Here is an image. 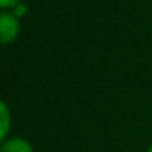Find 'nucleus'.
Returning <instances> with one entry per match:
<instances>
[{"label":"nucleus","mask_w":152,"mask_h":152,"mask_svg":"<svg viewBox=\"0 0 152 152\" xmlns=\"http://www.w3.org/2000/svg\"><path fill=\"white\" fill-rule=\"evenodd\" d=\"M20 18L13 12L4 10L0 13V41L2 44H10L20 34Z\"/></svg>","instance_id":"1"},{"label":"nucleus","mask_w":152,"mask_h":152,"mask_svg":"<svg viewBox=\"0 0 152 152\" xmlns=\"http://www.w3.org/2000/svg\"><path fill=\"white\" fill-rule=\"evenodd\" d=\"M0 152H34V151L28 139L15 136V137H7L5 141H2Z\"/></svg>","instance_id":"2"},{"label":"nucleus","mask_w":152,"mask_h":152,"mask_svg":"<svg viewBox=\"0 0 152 152\" xmlns=\"http://www.w3.org/2000/svg\"><path fill=\"white\" fill-rule=\"evenodd\" d=\"M12 126V115L10 110H8V105L5 102H2L0 105V139L5 141L8 136V131H10Z\"/></svg>","instance_id":"3"},{"label":"nucleus","mask_w":152,"mask_h":152,"mask_svg":"<svg viewBox=\"0 0 152 152\" xmlns=\"http://www.w3.org/2000/svg\"><path fill=\"white\" fill-rule=\"evenodd\" d=\"M147 152H152V144L149 145V149H147Z\"/></svg>","instance_id":"5"},{"label":"nucleus","mask_w":152,"mask_h":152,"mask_svg":"<svg viewBox=\"0 0 152 152\" xmlns=\"http://www.w3.org/2000/svg\"><path fill=\"white\" fill-rule=\"evenodd\" d=\"M17 5H20V0H0V7L4 8V10L15 8Z\"/></svg>","instance_id":"4"}]
</instances>
